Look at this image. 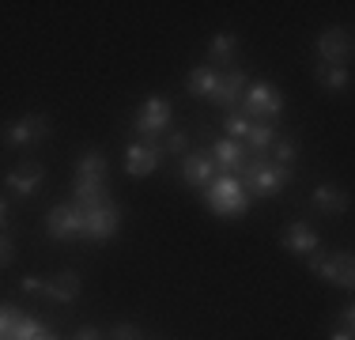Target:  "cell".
I'll use <instances>...</instances> for the list:
<instances>
[{
  "label": "cell",
  "instance_id": "6da1fadb",
  "mask_svg": "<svg viewBox=\"0 0 355 340\" xmlns=\"http://www.w3.org/2000/svg\"><path fill=\"white\" fill-rule=\"evenodd\" d=\"M287 182H291V167H276L265 155L242 163V189L250 197H276Z\"/></svg>",
  "mask_w": 355,
  "mask_h": 340
},
{
  "label": "cell",
  "instance_id": "7a4b0ae2",
  "mask_svg": "<svg viewBox=\"0 0 355 340\" xmlns=\"http://www.w3.org/2000/svg\"><path fill=\"white\" fill-rule=\"evenodd\" d=\"M205 204L216 216H242L250 208V193L242 189V182L234 174H219L205 185Z\"/></svg>",
  "mask_w": 355,
  "mask_h": 340
},
{
  "label": "cell",
  "instance_id": "3957f363",
  "mask_svg": "<svg viewBox=\"0 0 355 340\" xmlns=\"http://www.w3.org/2000/svg\"><path fill=\"white\" fill-rule=\"evenodd\" d=\"M284 110V99L280 91L272 87V83H250L246 95H242V114L250 117V121H268L272 125L276 117H280Z\"/></svg>",
  "mask_w": 355,
  "mask_h": 340
},
{
  "label": "cell",
  "instance_id": "277c9868",
  "mask_svg": "<svg viewBox=\"0 0 355 340\" xmlns=\"http://www.w3.org/2000/svg\"><path fill=\"white\" fill-rule=\"evenodd\" d=\"M121 227V208H117L114 201L106 204H95V208H83V238H95V242H103Z\"/></svg>",
  "mask_w": 355,
  "mask_h": 340
},
{
  "label": "cell",
  "instance_id": "5b68a950",
  "mask_svg": "<svg viewBox=\"0 0 355 340\" xmlns=\"http://www.w3.org/2000/svg\"><path fill=\"white\" fill-rule=\"evenodd\" d=\"M46 231H49V238H57V242L83 238V208L80 204H57V208H49Z\"/></svg>",
  "mask_w": 355,
  "mask_h": 340
},
{
  "label": "cell",
  "instance_id": "8992f818",
  "mask_svg": "<svg viewBox=\"0 0 355 340\" xmlns=\"http://www.w3.org/2000/svg\"><path fill=\"white\" fill-rule=\"evenodd\" d=\"M49 136V117L46 114H27L19 121H8L4 125V140L12 148H23V144H38Z\"/></svg>",
  "mask_w": 355,
  "mask_h": 340
},
{
  "label": "cell",
  "instance_id": "52a82bcc",
  "mask_svg": "<svg viewBox=\"0 0 355 340\" xmlns=\"http://www.w3.org/2000/svg\"><path fill=\"white\" fill-rule=\"evenodd\" d=\"M166 125H171V106H166V99L151 95V99L140 106V114H137V121H132V129L155 140L159 133H166Z\"/></svg>",
  "mask_w": 355,
  "mask_h": 340
},
{
  "label": "cell",
  "instance_id": "ba28073f",
  "mask_svg": "<svg viewBox=\"0 0 355 340\" xmlns=\"http://www.w3.org/2000/svg\"><path fill=\"white\" fill-rule=\"evenodd\" d=\"M318 53H321V65H344L352 57V31L348 27H329L318 38Z\"/></svg>",
  "mask_w": 355,
  "mask_h": 340
},
{
  "label": "cell",
  "instance_id": "9c48e42d",
  "mask_svg": "<svg viewBox=\"0 0 355 340\" xmlns=\"http://www.w3.org/2000/svg\"><path fill=\"white\" fill-rule=\"evenodd\" d=\"M212 174H216L212 151H189V155L182 159V182L193 185V189H205V185L212 182Z\"/></svg>",
  "mask_w": 355,
  "mask_h": 340
},
{
  "label": "cell",
  "instance_id": "30bf717a",
  "mask_svg": "<svg viewBox=\"0 0 355 340\" xmlns=\"http://www.w3.org/2000/svg\"><path fill=\"white\" fill-rule=\"evenodd\" d=\"M250 83H246V72L242 68H231V72H223L216 80V91H212V106H223V110H234V102L242 99V91H246Z\"/></svg>",
  "mask_w": 355,
  "mask_h": 340
},
{
  "label": "cell",
  "instance_id": "8fae6325",
  "mask_svg": "<svg viewBox=\"0 0 355 340\" xmlns=\"http://www.w3.org/2000/svg\"><path fill=\"white\" fill-rule=\"evenodd\" d=\"M159 159H163V148H155V144H132V148L125 151V170H129L132 178H148L151 170L159 167Z\"/></svg>",
  "mask_w": 355,
  "mask_h": 340
},
{
  "label": "cell",
  "instance_id": "7c38bea8",
  "mask_svg": "<svg viewBox=\"0 0 355 340\" xmlns=\"http://www.w3.org/2000/svg\"><path fill=\"white\" fill-rule=\"evenodd\" d=\"M318 272L329 280V284H336V287H352V280H355V261H352V253H336V257H321Z\"/></svg>",
  "mask_w": 355,
  "mask_h": 340
},
{
  "label": "cell",
  "instance_id": "4fadbf2b",
  "mask_svg": "<svg viewBox=\"0 0 355 340\" xmlns=\"http://www.w3.org/2000/svg\"><path fill=\"white\" fill-rule=\"evenodd\" d=\"M42 178H46V167L31 163V159H27L19 170H12V174H8V189H15L19 197H31V193H38Z\"/></svg>",
  "mask_w": 355,
  "mask_h": 340
},
{
  "label": "cell",
  "instance_id": "5bb4252c",
  "mask_svg": "<svg viewBox=\"0 0 355 340\" xmlns=\"http://www.w3.org/2000/svg\"><path fill=\"white\" fill-rule=\"evenodd\" d=\"M276 144V129L268 121H253L250 133L242 136V148H246V159H261L268 148Z\"/></svg>",
  "mask_w": 355,
  "mask_h": 340
},
{
  "label": "cell",
  "instance_id": "9a60e30c",
  "mask_svg": "<svg viewBox=\"0 0 355 340\" xmlns=\"http://www.w3.org/2000/svg\"><path fill=\"white\" fill-rule=\"evenodd\" d=\"M46 299H53V303H76L80 299V276H76L72 269H64L61 276H53V280H46Z\"/></svg>",
  "mask_w": 355,
  "mask_h": 340
},
{
  "label": "cell",
  "instance_id": "2e32d148",
  "mask_svg": "<svg viewBox=\"0 0 355 340\" xmlns=\"http://www.w3.org/2000/svg\"><path fill=\"white\" fill-rule=\"evenodd\" d=\"M212 159H216V167L223 170V174H234V170L246 163V148H242L239 140H216L212 144Z\"/></svg>",
  "mask_w": 355,
  "mask_h": 340
},
{
  "label": "cell",
  "instance_id": "e0dca14e",
  "mask_svg": "<svg viewBox=\"0 0 355 340\" xmlns=\"http://www.w3.org/2000/svg\"><path fill=\"white\" fill-rule=\"evenodd\" d=\"M318 246H321V242H318V235L310 231V227L302 223V219H299V223H291V227L284 231V250H291V253H306V257H310V253H314Z\"/></svg>",
  "mask_w": 355,
  "mask_h": 340
},
{
  "label": "cell",
  "instance_id": "ac0fdd59",
  "mask_svg": "<svg viewBox=\"0 0 355 340\" xmlns=\"http://www.w3.org/2000/svg\"><path fill=\"white\" fill-rule=\"evenodd\" d=\"M314 212H325V216H340V212H348V193L333 189V185H318L314 189Z\"/></svg>",
  "mask_w": 355,
  "mask_h": 340
},
{
  "label": "cell",
  "instance_id": "d6986e66",
  "mask_svg": "<svg viewBox=\"0 0 355 340\" xmlns=\"http://www.w3.org/2000/svg\"><path fill=\"white\" fill-rule=\"evenodd\" d=\"M76 182L106 185V159H103V151H87V155L80 159V170H76Z\"/></svg>",
  "mask_w": 355,
  "mask_h": 340
},
{
  "label": "cell",
  "instance_id": "ffe728a7",
  "mask_svg": "<svg viewBox=\"0 0 355 340\" xmlns=\"http://www.w3.org/2000/svg\"><path fill=\"white\" fill-rule=\"evenodd\" d=\"M216 80H219L216 68L212 65H200V68H193V72H189V91H193V95H200V99H212Z\"/></svg>",
  "mask_w": 355,
  "mask_h": 340
},
{
  "label": "cell",
  "instance_id": "44dd1931",
  "mask_svg": "<svg viewBox=\"0 0 355 340\" xmlns=\"http://www.w3.org/2000/svg\"><path fill=\"white\" fill-rule=\"evenodd\" d=\"M208 57H212V65L219 68H231L234 65V34H216L212 38V46H208Z\"/></svg>",
  "mask_w": 355,
  "mask_h": 340
},
{
  "label": "cell",
  "instance_id": "7402d4cb",
  "mask_svg": "<svg viewBox=\"0 0 355 340\" xmlns=\"http://www.w3.org/2000/svg\"><path fill=\"white\" fill-rule=\"evenodd\" d=\"M19 325H23L19 306L0 303V340H19Z\"/></svg>",
  "mask_w": 355,
  "mask_h": 340
},
{
  "label": "cell",
  "instance_id": "603a6c76",
  "mask_svg": "<svg viewBox=\"0 0 355 340\" xmlns=\"http://www.w3.org/2000/svg\"><path fill=\"white\" fill-rule=\"evenodd\" d=\"M318 83L329 87V91H344L352 83V76H348V68H340V65H321L318 68Z\"/></svg>",
  "mask_w": 355,
  "mask_h": 340
},
{
  "label": "cell",
  "instance_id": "cb8c5ba5",
  "mask_svg": "<svg viewBox=\"0 0 355 340\" xmlns=\"http://www.w3.org/2000/svg\"><path fill=\"white\" fill-rule=\"evenodd\" d=\"M250 117L246 114H239V110H231V114H227V125H223V129L227 133H231V140H242V136H246L250 133Z\"/></svg>",
  "mask_w": 355,
  "mask_h": 340
},
{
  "label": "cell",
  "instance_id": "d4e9b609",
  "mask_svg": "<svg viewBox=\"0 0 355 340\" xmlns=\"http://www.w3.org/2000/svg\"><path fill=\"white\" fill-rule=\"evenodd\" d=\"M272 163H276V167H291V163H295V144H291V140H276Z\"/></svg>",
  "mask_w": 355,
  "mask_h": 340
},
{
  "label": "cell",
  "instance_id": "484cf974",
  "mask_svg": "<svg viewBox=\"0 0 355 340\" xmlns=\"http://www.w3.org/2000/svg\"><path fill=\"white\" fill-rule=\"evenodd\" d=\"M46 329H42V321L38 318H23V325H19V340H38Z\"/></svg>",
  "mask_w": 355,
  "mask_h": 340
},
{
  "label": "cell",
  "instance_id": "4316f807",
  "mask_svg": "<svg viewBox=\"0 0 355 340\" xmlns=\"http://www.w3.org/2000/svg\"><path fill=\"white\" fill-rule=\"evenodd\" d=\"M185 148H189V136L185 133H171L166 144H163V151H185Z\"/></svg>",
  "mask_w": 355,
  "mask_h": 340
},
{
  "label": "cell",
  "instance_id": "83f0119b",
  "mask_svg": "<svg viewBox=\"0 0 355 340\" xmlns=\"http://www.w3.org/2000/svg\"><path fill=\"white\" fill-rule=\"evenodd\" d=\"M12 257H15L12 238H8V235H0V269H4V265H12Z\"/></svg>",
  "mask_w": 355,
  "mask_h": 340
},
{
  "label": "cell",
  "instance_id": "f1b7e54d",
  "mask_svg": "<svg viewBox=\"0 0 355 340\" xmlns=\"http://www.w3.org/2000/svg\"><path fill=\"white\" fill-rule=\"evenodd\" d=\"M114 340H144V337H140L137 325H117L114 329Z\"/></svg>",
  "mask_w": 355,
  "mask_h": 340
},
{
  "label": "cell",
  "instance_id": "f546056e",
  "mask_svg": "<svg viewBox=\"0 0 355 340\" xmlns=\"http://www.w3.org/2000/svg\"><path fill=\"white\" fill-rule=\"evenodd\" d=\"M23 291H27V295H38V291H46V280H38V276H27V280H23Z\"/></svg>",
  "mask_w": 355,
  "mask_h": 340
},
{
  "label": "cell",
  "instance_id": "4dcf8cb0",
  "mask_svg": "<svg viewBox=\"0 0 355 340\" xmlns=\"http://www.w3.org/2000/svg\"><path fill=\"white\" fill-rule=\"evenodd\" d=\"M76 340H103V333H98L95 325H83L80 333H76Z\"/></svg>",
  "mask_w": 355,
  "mask_h": 340
},
{
  "label": "cell",
  "instance_id": "1f68e13d",
  "mask_svg": "<svg viewBox=\"0 0 355 340\" xmlns=\"http://www.w3.org/2000/svg\"><path fill=\"white\" fill-rule=\"evenodd\" d=\"M355 325V314H352V306H344L340 310V329H352Z\"/></svg>",
  "mask_w": 355,
  "mask_h": 340
},
{
  "label": "cell",
  "instance_id": "d6a6232c",
  "mask_svg": "<svg viewBox=\"0 0 355 340\" xmlns=\"http://www.w3.org/2000/svg\"><path fill=\"white\" fill-rule=\"evenodd\" d=\"M8 227V201H0V231Z\"/></svg>",
  "mask_w": 355,
  "mask_h": 340
},
{
  "label": "cell",
  "instance_id": "836d02e7",
  "mask_svg": "<svg viewBox=\"0 0 355 340\" xmlns=\"http://www.w3.org/2000/svg\"><path fill=\"white\" fill-rule=\"evenodd\" d=\"M329 340H352V329H336V333L329 337Z\"/></svg>",
  "mask_w": 355,
  "mask_h": 340
},
{
  "label": "cell",
  "instance_id": "e575fe53",
  "mask_svg": "<svg viewBox=\"0 0 355 340\" xmlns=\"http://www.w3.org/2000/svg\"><path fill=\"white\" fill-rule=\"evenodd\" d=\"M38 340H61V337H53V333H42Z\"/></svg>",
  "mask_w": 355,
  "mask_h": 340
}]
</instances>
